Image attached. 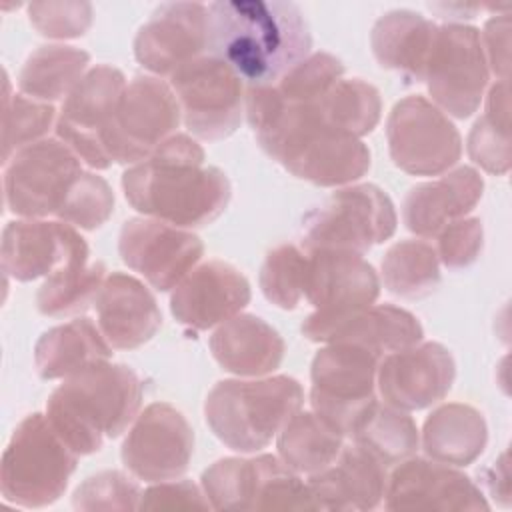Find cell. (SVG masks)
Here are the masks:
<instances>
[{"label": "cell", "mask_w": 512, "mask_h": 512, "mask_svg": "<svg viewBox=\"0 0 512 512\" xmlns=\"http://www.w3.org/2000/svg\"><path fill=\"white\" fill-rule=\"evenodd\" d=\"M208 50V6L198 2L160 4L134 38V56L150 72L172 76Z\"/></svg>", "instance_id": "21"}, {"label": "cell", "mask_w": 512, "mask_h": 512, "mask_svg": "<svg viewBox=\"0 0 512 512\" xmlns=\"http://www.w3.org/2000/svg\"><path fill=\"white\" fill-rule=\"evenodd\" d=\"M82 172V160L60 138L38 140L4 164L6 206L22 218L58 216Z\"/></svg>", "instance_id": "12"}, {"label": "cell", "mask_w": 512, "mask_h": 512, "mask_svg": "<svg viewBox=\"0 0 512 512\" xmlns=\"http://www.w3.org/2000/svg\"><path fill=\"white\" fill-rule=\"evenodd\" d=\"M186 128L200 140H222L242 120V80L220 58L204 54L170 76Z\"/></svg>", "instance_id": "13"}, {"label": "cell", "mask_w": 512, "mask_h": 512, "mask_svg": "<svg viewBox=\"0 0 512 512\" xmlns=\"http://www.w3.org/2000/svg\"><path fill=\"white\" fill-rule=\"evenodd\" d=\"M386 466L360 446H344L338 458L308 476L316 510L360 512L380 506L386 494Z\"/></svg>", "instance_id": "25"}, {"label": "cell", "mask_w": 512, "mask_h": 512, "mask_svg": "<svg viewBox=\"0 0 512 512\" xmlns=\"http://www.w3.org/2000/svg\"><path fill=\"white\" fill-rule=\"evenodd\" d=\"M484 484L488 492L494 496L496 502L502 506H508L510 502V488H508V464H506V452L494 462L490 468L484 470Z\"/></svg>", "instance_id": "48"}, {"label": "cell", "mask_w": 512, "mask_h": 512, "mask_svg": "<svg viewBox=\"0 0 512 512\" xmlns=\"http://www.w3.org/2000/svg\"><path fill=\"white\" fill-rule=\"evenodd\" d=\"M302 404V386L290 376L222 380L206 396L204 418L224 446L250 454L266 448Z\"/></svg>", "instance_id": "5"}, {"label": "cell", "mask_w": 512, "mask_h": 512, "mask_svg": "<svg viewBox=\"0 0 512 512\" xmlns=\"http://www.w3.org/2000/svg\"><path fill=\"white\" fill-rule=\"evenodd\" d=\"M316 106L332 128L360 140L378 126L382 114L380 92L360 78H340Z\"/></svg>", "instance_id": "37"}, {"label": "cell", "mask_w": 512, "mask_h": 512, "mask_svg": "<svg viewBox=\"0 0 512 512\" xmlns=\"http://www.w3.org/2000/svg\"><path fill=\"white\" fill-rule=\"evenodd\" d=\"M88 64L90 54L80 48L40 46L26 58L18 74L20 94L46 104L66 98L88 72Z\"/></svg>", "instance_id": "32"}, {"label": "cell", "mask_w": 512, "mask_h": 512, "mask_svg": "<svg viewBox=\"0 0 512 512\" xmlns=\"http://www.w3.org/2000/svg\"><path fill=\"white\" fill-rule=\"evenodd\" d=\"M392 162L412 176H440L462 156V138L450 118L424 96H406L386 120Z\"/></svg>", "instance_id": "14"}, {"label": "cell", "mask_w": 512, "mask_h": 512, "mask_svg": "<svg viewBox=\"0 0 512 512\" xmlns=\"http://www.w3.org/2000/svg\"><path fill=\"white\" fill-rule=\"evenodd\" d=\"M436 24L412 10H392L380 16L370 32V46L382 68L422 82Z\"/></svg>", "instance_id": "29"}, {"label": "cell", "mask_w": 512, "mask_h": 512, "mask_svg": "<svg viewBox=\"0 0 512 512\" xmlns=\"http://www.w3.org/2000/svg\"><path fill=\"white\" fill-rule=\"evenodd\" d=\"M248 302L246 276L228 262L210 260L194 266L172 290L170 312L192 330H210L240 314Z\"/></svg>", "instance_id": "23"}, {"label": "cell", "mask_w": 512, "mask_h": 512, "mask_svg": "<svg viewBox=\"0 0 512 512\" xmlns=\"http://www.w3.org/2000/svg\"><path fill=\"white\" fill-rule=\"evenodd\" d=\"M306 256L294 244H280L266 254L258 282L270 304L282 310H294L298 306L304 296Z\"/></svg>", "instance_id": "40"}, {"label": "cell", "mask_w": 512, "mask_h": 512, "mask_svg": "<svg viewBox=\"0 0 512 512\" xmlns=\"http://www.w3.org/2000/svg\"><path fill=\"white\" fill-rule=\"evenodd\" d=\"M278 458L298 474H314L332 464L344 448V436L316 412L298 410L278 432Z\"/></svg>", "instance_id": "34"}, {"label": "cell", "mask_w": 512, "mask_h": 512, "mask_svg": "<svg viewBox=\"0 0 512 512\" xmlns=\"http://www.w3.org/2000/svg\"><path fill=\"white\" fill-rule=\"evenodd\" d=\"M304 298L314 312H348L376 302L380 280L362 254L346 250L306 252Z\"/></svg>", "instance_id": "24"}, {"label": "cell", "mask_w": 512, "mask_h": 512, "mask_svg": "<svg viewBox=\"0 0 512 512\" xmlns=\"http://www.w3.org/2000/svg\"><path fill=\"white\" fill-rule=\"evenodd\" d=\"M122 262L160 290H174L204 254L202 240L186 230L154 218H130L120 228Z\"/></svg>", "instance_id": "17"}, {"label": "cell", "mask_w": 512, "mask_h": 512, "mask_svg": "<svg viewBox=\"0 0 512 512\" xmlns=\"http://www.w3.org/2000/svg\"><path fill=\"white\" fill-rule=\"evenodd\" d=\"M88 244L62 220H12L2 230V270L20 282L50 276L72 262H88Z\"/></svg>", "instance_id": "20"}, {"label": "cell", "mask_w": 512, "mask_h": 512, "mask_svg": "<svg viewBox=\"0 0 512 512\" xmlns=\"http://www.w3.org/2000/svg\"><path fill=\"white\" fill-rule=\"evenodd\" d=\"M30 24L38 34L54 40L78 38L92 24V4L88 2H32L28 4Z\"/></svg>", "instance_id": "44"}, {"label": "cell", "mask_w": 512, "mask_h": 512, "mask_svg": "<svg viewBox=\"0 0 512 512\" xmlns=\"http://www.w3.org/2000/svg\"><path fill=\"white\" fill-rule=\"evenodd\" d=\"M140 486L118 470H104L86 478L72 496V506L82 512L140 510Z\"/></svg>", "instance_id": "43"}, {"label": "cell", "mask_w": 512, "mask_h": 512, "mask_svg": "<svg viewBox=\"0 0 512 512\" xmlns=\"http://www.w3.org/2000/svg\"><path fill=\"white\" fill-rule=\"evenodd\" d=\"M380 358V354L348 342L320 348L310 366L312 412L348 436L360 414L376 400Z\"/></svg>", "instance_id": "8"}, {"label": "cell", "mask_w": 512, "mask_h": 512, "mask_svg": "<svg viewBox=\"0 0 512 512\" xmlns=\"http://www.w3.org/2000/svg\"><path fill=\"white\" fill-rule=\"evenodd\" d=\"M114 212V192L96 172H82L66 196L58 220L82 230L100 228Z\"/></svg>", "instance_id": "42"}, {"label": "cell", "mask_w": 512, "mask_h": 512, "mask_svg": "<svg viewBox=\"0 0 512 512\" xmlns=\"http://www.w3.org/2000/svg\"><path fill=\"white\" fill-rule=\"evenodd\" d=\"M348 436L386 468L414 456L420 444V432L408 412L378 400L360 414Z\"/></svg>", "instance_id": "33"}, {"label": "cell", "mask_w": 512, "mask_h": 512, "mask_svg": "<svg viewBox=\"0 0 512 512\" xmlns=\"http://www.w3.org/2000/svg\"><path fill=\"white\" fill-rule=\"evenodd\" d=\"M382 280L394 296L416 300L432 294L440 284V260L432 244L402 240L382 258Z\"/></svg>", "instance_id": "36"}, {"label": "cell", "mask_w": 512, "mask_h": 512, "mask_svg": "<svg viewBox=\"0 0 512 512\" xmlns=\"http://www.w3.org/2000/svg\"><path fill=\"white\" fill-rule=\"evenodd\" d=\"M124 88L126 78L118 68L98 64L64 98L56 118V136L94 170L112 166L102 136L114 118Z\"/></svg>", "instance_id": "15"}, {"label": "cell", "mask_w": 512, "mask_h": 512, "mask_svg": "<svg viewBox=\"0 0 512 512\" xmlns=\"http://www.w3.org/2000/svg\"><path fill=\"white\" fill-rule=\"evenodd\" d=\"M484 180L470 166L440 174L436 180L416 184L402 202V220L406 228L420 236L432 238L446 224L466 218L480 202Z\"/></svg>", "instance_id": "27"}, {"label": "cell", "mask_w": 512, "mask_h": 512, "mask_svg": "<svg viewBox=\"0 0 512 512\" xmlns=\"http://www.w3.org/2000/svg\"><path fill=\"white\" fill-rule=\"evenodd\" d=\"M210 500L190 480H162L142 492L140 510H208Z\"/></svg>", "instance_id": "46"}, {"label": "cell", "mask_w": 512, "mask_h": 512, "mask_svg": "<svg viewBox=\"0 0 512 512\" xmlns=\"http://www.w3.org/2000/svg\"><path fill=\"white\" fill-rule=\"evenodd\" d=\"M98 328L112 348L134 350L154 338L162 314L154 294L134 276L112 272L96 300Z\"/></svg>", "instance_id": "26"}, {"label": "cell", "mask_w": 512, "mask_h": 512, "mask_svg": "<svg viewBox=\"0 0 512 512\" xmlns=\"http://www.w3.org/2000/svg\"><path fill=\"white\" fill-rule=\"evenodd\" d=\"M488 76L480 32L474 26H436L422 76L432 104L454 118H468L480 108Z\"/></svg>", "instance_id": "10"}, {"label": "cell", "mask_w": 512, "mask_h": 512, "mask_svg": "<svg viewBox=\"0 0 512 512\" xmlns=\"http://www.w3.org/2000/svg\"><path fill=\"white\" fill-rule=\"evenodd\" d=\"M192 454L194 430L184 414L166 402H154L136 416L120 450L130 474L146 482L178 478Z\"/></svg>", "instance_id": "16"}, {"label": "cell", "mask_w": 512, "mask_h": 512, "mask_svg": "<svg viewBox=\"0 0 512 512\" xmlns=\"http://www.w3.org/2000/svg\"><path fill=\"white\" fill-rule=\"evenodd\" d=\"M52 124H56V110L52 104L32 100L24 94H8L6 86L2 162L6 164L18 150L44 140Z\"/></svg>", "instance_id": "39"}, {"label": "cell", "mask_w": 512, "mask_h": 512, "mask_svg": "<svg viewBox=\"0 0 512 512\" xmlns=\"http://www.w3.org/2000/svg\"><path fill=\"white\" fill-rule=\"evenodd\" d=\"M106 280L102 262H72L50 276L36 294L38 310L44 316H64L86 310L98 296Z\"/></svg>", "instance_id": "38"}, {"label": "cell", "mask_w": 512, "mask_h": 512, "mask_svg": "<svg viewBox=\"0 0 512 512\" xmlns=\"http://www.w3.org/2000/svg\"><path fill=\"white\" fill-rule=\"evenodd\" d=\"M468 154L482 170L504 176L510 170V96L508 80L488 90L484 114L468 134Z\"/></svg>", "instance_id": "35"}, {"label": "cell", "mask_w": 512, "mask_h": 512, "mask_svg": "<svg viewBox=\"0 0 512 512\" xmlns=\"http://www.w3.org/2000/svg\"><path fill=\"white\" fill-rule=\"evenodd\" d=\"M302 334L310 342H348L384 356L422 342L424 330L418 318L404 308L370 304L336 314L312 312L302 322Z\"/></svg>", "instance_id": "19"}, {"label": "cell", "mask_w": 512, "mask_h": 512, "mask_svg": "<svg viewBox=\"0 0 512 512\" xmlns=\"http://www.w3.org/2000/svg\"><path fill=\"white\" fill-rule=\"evenodd\" d=\"M454 378L456 364L450 350L438 342H418L380 358L376 388L388 406L414 412L440 402Z\"/></svg>", "instance_id": "18"}, {"label": "cell", "mask_w": 512, "mask_h": 512, "mask_svg": "<svg viewBox=\"0 0 512 512\" xmlns=\"http://www.w3.org/2000/svg\"><path fill=\"white\" fill-rule=\"evenodd\" d=\"M484 246V228L480 218H460L446 224L436 234V256L450 270L474 264Z\"/></svg>", "instance_id": "45"}, {"label": "cell", "mask_w": 512, "mask_h": 512, "mask_svg": "<svg viewBox=\"0 0 512 512\" xmlns=\"http://www.w3.org/2000/svg\"><path fill=\"white\" fill-rule=\"evenodd\" d=\"M78 454L40 412L26 416L12 432L0 462V488L6 502L24 508L54 504L76 470Z\"/></svg>", "instance_id": "6"}, {"label": "cell", "mask_w": 512, "mask_h": 512, "mask_svg": "<svg viewBox=\"0 0 512 512\" xmlns=\"http://www.w3.org/2000/svg\"><path fill=\"white\" fill-rule=\"evenodd\" d=\"M396 210L374 184L336 190L302 218V246L312 250H346L364 254L396 232Z\"/></svg>", "instance_id": "7"}, {"label": "cell", "mask_w": 512, "mask_h": 512, "mask_svg": "<svg viewBox=\"0 0 512 512\" xmlns=\"http://www.w3.org/2000/svg\"><path fill=\"white\" fill-rule=\"evenodd\" d=\"M310 48L308 22L294 2L226 0L208 6V52L250 86L276 84Z\"/></svg>", "instance_id": "2"}, {"label": "cell", "mask_w": 512, "mask_h": 512, "mask_svg": "<svg viewBox=\"0 0 512 512\" xmlns=\"http://www.w3.org/2000/svg\"><path fill=\"white\" fill-rule=\"evenodd\" d=\"M344 74L342 62L328 52L308 54L290 68L274 88L286 102H314L322 98Z\"/></svg>", "instance_id": "41"}, {"label": "cell", "mask_w": 512, "mask_h": 512, "mask_svg": "<svg viewBox=\"0 0 512 512\" xmlns=\"http://www.w3.org/2000/svg\"><path fill=\"white\" fill-rule=\"evenodd\" d=\"M122 190L136 212L186 230L214 222L232 196L228 176L204 166V150L188 134H172L144 162L130 166Z\"/></svg>", "instance_id": "3"}, {"label": "cell", "mask_w": 512, "mask_h": 512, "mask_svg": "<svg viewBox=\"0 0 512 512\" xmlns=\"http://www.w3.org/2000/svg\"><path fill=\"white\" fill-rule=\"evenodd\" d=\"M180 106L168 84L154 76H136L122 92L114 118L102 136L114 164L144 162L180 124Z\"/></svg>", "instance_id": "11"}, {"label": "cell", "mask_w": 512, "mask_h": 512, "mask_svg": "<svg viewBox=\"0 0 512 512\" xmlns=\"http://www.w3.org/2000/svg\"><path fill=\"white\" fill-rule=\"evenodd\" d=\"M284 350L278 330L256 314H236L210 336L214 360L240 378H260L274 372L282 364Z\"/></svg>", "instance_id": "28"}, {"label": "cell", "mask_w": 512, "mask_h": 512, "mask_svg": "<svg viewBox=\"0 0 512 512\" xmlns=\"http://www.w3.org/2000/svg\"><path fill=\"white\" fill-rule=\"evenodd\" d=\"M202 490L214 510H298L306 498L300 474L272 454L214 462Z\"/></svg>", "instance_id": "9"}, {"label": "cell", "mask_w": 512, "mask_h": 512, "mask_svg": "<svg viewBox=\"0 0 512 512\" xmlns=\"http://www.w3.org/2000/svg\"><path fill=\"white\" fill-rule=\"evenodd\" d=\"M480 42L488 70H492L502 80H508V56H510V20L508 14L494 16L486 22L480 32Z\"/></svg>", "instance_id": "47"}, {"label": "cell", "mask_w": 512, "mask_h": 512, "mask_svg": "<svg viewBox=\"0 0 512 512\" xmlns=\"http://www.w3.org/2000/svg\"><path fill=\"white\" fill-rule=\"evenodd\" d=\"M112 346L88 318H76L46 330L34 346V364L44 380L70 378L90 366L108 362Z\"/></svg>", "instance_id": "30"}, {"label": "cell", "mask_w": 512, "mask_h": 512, "mask_svg": "<svg viewBox=\"0 0 512 512\" xmlns=\"http://www.w3.org/2000/svg\"><path fill=\"white\" fill-rule=\"evenodd\" d=\"M140 404L138 374L124 364L100 362L64 378L48 398L46 418L72 452L86 456L132 426Z\"/></svg>", "instance_id": "4"}, {"label": "cell", "mask_w": 512, "mask_h": 512, "mask_svg": "<svg viewBox=\"0 0 512 512\" xmlns=\"http://www.w3.org/2000/svg\"><path fill=\"white\" fill-rule=\"evenodd\" d=\"M488 426L484 416L460 402L442 404L426 418L422 448L430 460L448 466H468L486 448Z\"/></svg>", "instance_id": "31"}, {"label": "cell", "mask_w": 512, "mask_h": 512, "mask_svg": "<svg viewBox=\"0 0 512 512\" xmlns=\"http://www.w3.org/2000/svg\"><path fill=\"white\" fill-rule=\"evenodd\" d=\"M388 510H488L482 490L454 466L430 458H406L388 476Z\"/></svg>", "instance_id": "22"}, {"label": "cell", "mask_w": 512, "mask_h": 512, "mask_svg": "<svg viewBox=\"0 0 512 512\" xmlns=\"http://www.w3.org/2000/svg\"><path fill=\"white\" fill-rule=\"evenodd\" d=\"M248 122L262 150L292 176L316 186H346L370 170L360 138L332 128L314 102H286L274 84L248 86Z\"/></svg>", "instance_id": "1"}]
</instances>
